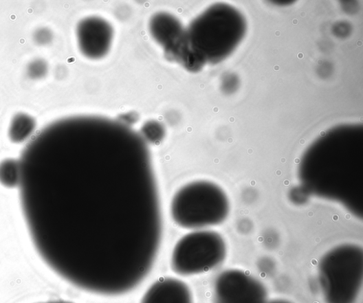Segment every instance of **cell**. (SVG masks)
<instances>
[{
  "instance_id": "cell-1",
  "label": "cell",
  "mask_w": 363,
  "mask_h": 303,
  "mask_svg": "<svg viewBox=\"0 0 363 303\" xmlns=\"http://www.w3.org/2000/svg\"><path fill=\"white\" fill-rule=\"evenodd\" d=\"M23 213L56 273L87 293L116 297L151 272L162 217L147 144L120 121L59 120L19 161Z\"/></svg>"
},
{
  "instance_id": "cell-2",
  "label": "cell",
  "mask_w": 363,
  "mask_h": 303,
  "mask_svg": "<svg viewBox=\"0 0 363 303\" xmlns=\"http://www.w3.org/2000/svg\"><path fill=\"white\" fill-rule=\"evenodd\" d=\"M349 128L336 129L320 139L307 152L301 179L306 188L323 197L352 206V189L358 188L357 136L352 142Z\"/></svg>"
},
{
  "instance_id": "cell-3",
  "label": "cell",
  "mask_w": 363,
  "mask_h": 303,
  "mask_svg": "<svg viewBox=\"0 0 363 303\" xmlns=\"http://www.w3.org/2000/svg\"><path fill=\"white\" fill-rule=\"evenodd\" d=\"M245 27L243 16L226 5H214L192 21L185 37L194 72L230 56L244 36Z\"/></svg>"
},
{
  "instance_id": "cell-4",
  "label": "cell",
  "mask_w": 363,
  "mask_h": 303,
  "mask_svg": "<svg viewBox=\"0 0 363 303\" xmlns=\"http://www.w3.org/2000/svg\"><path fill=\"white\" fill-rule=\"evenodd\" d=\"M230 202L223 190L208 181L189 183L174 195L170 214L175 224L201 229L221 224L228 217Z\"/></svg>"
},
{
  "instance_id": "cell-5",
  "label": "cell",
  "mask_w": 363,
  "mask_h": 303,
  "mask_svg": "<svg viewBox=\"0 0 363 303\" xmlns=\"http://www.w3.org/2000/svg\"><path fill=\"white\" fill-rule=\"evenodd\" d=\"M318 276L327 303H355L363 281V251L353 244L339 245L322 258Z\"/></svg>"
},
{
  "instance_id": "cell-6",
  "label": "cell",
  "mask_w": 363,
  "mask_h": 303,
  "mask_svg": "<svg viewBox=\"0 0 363 303\" xmlns=\"http://www.w3.org/2000/svg\"><path fill=\"white\" fill-rule=\"evenodd\" d=\"M226 253L225 240L218 232L199 229L188 233L177 243L170 267L181 276L206 273L219 266Z\"/></svg>"
},
{
  "instance_id": "cell-7",
  "label": "cell",
  "mask_w": 363,
  "mask_h": 303,
  "mask_svg": "<svg viewBox=\"0 0 363 303\" xmlns=\"http://www.w3.org/2000/svg\"><path fill=\"white\" fill-rule=\"evenodd\" d=\"M214 303H265L267 291L258 279L239 269L221 273L215 280Z\"/></svg>"
},
{
  "instance_id": "cell-8",
  "label": "cell",
  "mask_w": 363,
  "mask_h": 303,
  "mask_svg": "<svg viewBox=\"0 0 363 303\" xmlns=\"http://www.w3.org/2000/svg\"><path fill=\"white\" fill-rule=\"evenodd\" d=\"M77 37L81 52L89 58L99 59L110 49L113 31L105 20L89 17L80 22Z\"/></svg>"
},
{
  "instance_id": "cell-9",
  "label": "cell",
  "mask_w": 363,
  "mask_h": 303,
  "mask_svg": "<svg viewBox=\"0 0 363 303\" xmlns=\"http://www.w3.org/2000/svg\"><path fill=\"white\" fill-rule=\"evenodd\" d=\"M140 303H194L190 287L181 280L162 277L146 291Z\"/></svg>"
},
{
  "instance_id": "cell-10",
  "label": "cell",
  "mask_w": 363,
  "mask_h": 303,
  "mask_svg": "<svg viewBox=\"0 0 363 303\" xmlns=\"http://www.w3.org/2000/svg\"><path fill=\"white\" fill-rule=\"evenodd\" d=\"M185 31L179 21L168 13H157L150 21L151 34L155 41L162 46L165 54L183 39Z\"/></svg>"
},
{
  "instance_id": "cell-11",
  "label": "cell",
  "mask_w": 363,
  "mask_h": 303,
  "mask_svg": "<svg viewBox=\"0 0 363 303\" xmlns=\"http://www.w3.org/2000/svg\"><path fill=\"white\" fill-rule=\"evenodd\" d=\"M35 128V121L29 115L19 113L12 120L9 136L13 143L20 144L26 141Z\"/></svg>"
},
{
  "instance_id": "cell-12",
  "label": "cell",
  "mask_w": 363,
  "mask_h": 303,
  "mask_svg": "<svg viewBox=\"0 0 363 303\" xmlns=\"http://www.w3.org/2000/svg\"><path fill=\"white\" fill-rule=\"evenodd\" d=\"M19 182V161L9 159L0 162V183L7 188H14Z\"/></svg>"
},
{
  "instance_id": "cell-13",
  "label": "cell",
  "mask_w": 363,
  "mask_h": 303,
  "mask_svg": "<svg viewBox=\"0 0 363 303\" xmlns=\"http://www.w3.org/2000/svg\"><path fill=\"white\" fill-rule=\"evenodd\" d=\"M140 135L146 144L149 143L156 145L163 141L166 131L161 123L150 121L143 126Z\"/></svg>"
},
{
  "instance_id": "cell-14",
  "label": "cell",
  "mask_w": 363,
  "mask_h": 303,
  "mask_svg": "<svg viewBox=\"0 0 363 303\" xmlns=\"http://www.w3.org/2000/svg\"><path fill=\"white\" fill-rule=\"evenodd\" d=\"M48 65L43 60L37 59L31 62L28 67V74L32 79H40L47 75Z\"/></svg>"
},
{
  "instance_id": "cell-15",
  "label": "cell",
  "mask_w": 363,
  "mask_h": 303,
  "mask_svg": "<svg viewBox=\"0 0 363 303\" xmlns=\"http://www.w3.org/2000/svg\"><path fill=\"white\" fill-rule=\"evenodd\" d=\"M52 40V33L48 29L41 28L34 34V41L39 45L49 44Z\"/></svg>"
},
{
  "instance_id": "cell-16",
  "label": "cell",
  "mask_w": 363,
  "mask_h": 303,
  "mask_svg": "<svg viewBox=\"0 0 363 303\" xmlns=\"http://www.w3.org/2000/svg\"><path fill=\"white\" fill-rule=\"evenodd\" d=\"M265 303H292V302L286 300L276 299V300H270V301L267 300Z\"/></svg>"
},
{
  "instance_id": "cell-17",
  "label": "cell",
  "mask_w": 363,
  "mask_h": 303,
  "mask_svg": "<svg viewBox=\"0 0 363 303\" xmlns=\"http://www.w3.org/2000/svg\"><path fill=\"white\" fill-rule=\"evenodd\" d=\"M45 303H74V302H66V301H55V302H45Z\"/></svg>"
}]
</instances>
